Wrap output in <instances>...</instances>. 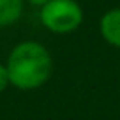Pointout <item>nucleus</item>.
Returning <instances> with one entry per match:
<instances>
[{
    "label": "nucleus",
    "instance_id": "7ed1b4c3",
    "mask_svg": "<svg viewBox=\"0 0 120 120\" xmlns=\"http://www.w3.org/2000/svg\"><path fill=\"white\" fill-rule=\"evenodd\" d=\"M99 32L106 44L120 49V7H113L101 16Z\"/></svg>",
    "mask_w": 120,
    "mask_h": 120
},
{
    "label": "nucleus",
    "instance_id": "423d86ee",
    "mask_svg": "<svg viewBox=\"0 0 120 120\" xmlns=\"http://www.w3.org/2000/svg\"><path fill=\"white\" fill-rule=\"evenodd\" d=\"M26 2H30L32 5H37V7H42V5L48 4L49 0H26Z\"/></svg>",
    "mask_w": 120,
    "mask_h": 120
},
{
    "label": "nucleus",
    "instance_id": "f257e3e1",
    "mask_svg": "<svg viewBox=\"0 0 120 120\" xmlns=\"http://www.w3.org/2000/svg\"><path fill=\"white\" fill-rule=\"evenodd\" d=\"M5 67L14 88L37 90L53 76V56L41 42L21 41L11 49Z\"/></svg>",
    "mask_w": 120,
    "mask_h": 120
},
{
    "label": "nucleus",
    "instance_id": "f03ea898",
    "mask_svg": "<svg viewBox=\"0 0 120 120\" xmlns=\"http://www.w3.org/2000/svg\"><path fill=\"white\" fill-rule=\"evenodd\" d=\"M42 26L51 34H72L81 26L85 19L83 7L76 0H49L39 11Z\"/></svg>",
    "mask_w": 120,
    "mask_h": 120
},
{
    "label": "nucleus",
    "instance_id": "39448f33",
    "mask_svg": "<svg viewBox=\"0 0 120 120\" xmlns=\"http://www.w3.org/2000/svg\"><path fill=\"white\" fill-rule=\"evenodd\" d=\"M9 85H11V81H9L7 67H5V64H0V94H2Z\"/></svg>",
    "mask_w": 120,
    "mask_h": 120
},
{
    "label": "nucleus",
    "instance_id": "20e7f679",
    "mask_svg": "<svg viewBox=\"0 0 120 120\" xmlns=\"http://www.w3.org/2000/svg\"><path fill=\"white\" fill-rule=\"evenodd\" d=\"M23 12V0H0V28L14 25Z\"/></svg>",
    "mask_w": 120,
    "mask_h": 120
}]
</instances>
